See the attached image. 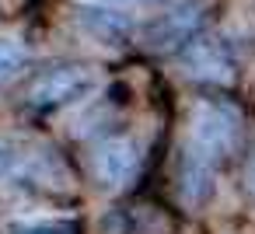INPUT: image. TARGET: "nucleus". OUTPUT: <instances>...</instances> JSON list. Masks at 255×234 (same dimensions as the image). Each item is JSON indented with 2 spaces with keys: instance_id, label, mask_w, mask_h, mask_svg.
<instances>
[{
  "instance_id": "obj_12",
  "label": "nucleus",
  "mask_w": 255,
  "mask_h": 234,
  "mask_svg": "<svg viewBox=\"0 0 255 234\" xmlns=\"http://www.w3.org/2000/svg\"><path fill=\"white\" fill-rule=\"evenodd\" d=\"M248 189L255 192V154H252V161H248Z\"/></svg>"
},
{
  "instance_id": "obj_1",
  "label": "nucleus",
  "mask_w": 255,
  "mask_h": 234,
  "mask_svg": "<svg viewBox=\"0 0 255 234\" xmlns=\"http://www.w3.org/2000/svg\"><path fill=\"white\" fill-rule=\"evenodd\" d=\"M241 136V116L224 102H199L189 116V147L192 154L220 164Z\"/></svg>"
},
{
  "instance_id": "obj_11",
  "label": "nucleus",
  "mask_w": 255,
  "mask_h": 234,
  "mask_svg": "<svg viewBox=\"0 0 255 234\" xmlns=\"http://www.w3.org/2000/svg\"><path fill=\"white\" fill-rule=\"evenodd\" d=\"M102 7H147V4H157V0H98Z\"/></svg>"
},
{
  "instance_id": "obj_8",
  "label": "nucleus",
  "mask_w": 255,
  "mask_h": 234,
  "mask_svg": "<svg viewBox=\"0 0 255 234\" xmlns=\"http://www.w3.org/2000/svg\"><path fill=\"white\" fill-rule=\"evenodd\" d=\"M25 164H28V154L7 136H0V182H18Z\"/></svg>"
},
{
  "instance_id": "obj_10",
  "label": "nucleus",
  "mask_w": 255,
  "mask_h": 234,
  "mask_svg": "<svg viewBox=\"0 0 255 234\" xmlns=\"http://www.w3.org/2000/svg\"><path fill=\"white\" fill-rule=\"evenodd\" d=\"M21 234H81V227L74 220H60V224H35V227H25Z\"/></svg>"
},
{
  "instance_id": "obj_4",
  "label": "nucleus",
  "mask_w": 255,
  "mask_h": 234,
  "mask_svg": "<svg viewBox=\"0 0 255 234\" xmlns=\"http://www.w3.org/2000/svg\"><path fill=\"white\" fill-rule=\"evenodd\" d=\"M199 28H203V4L199 0H182L150 25L147 39L154 49H175V46H189L192 39H199Z\"/></svg>"
},
{
  "instance_id": "obj_3",
  "label": "nucleus",
  "mask_w": 255,
  "mask_h": 234,
  "mask_svg": "<svg viewBox=\"0 0 255 234\" xmlns=\"http://www.w3.org/2000/svg\"><path fill=\"white\" fill-rule=\"evenodd\" d=\"M95 74L88 67H77V63H67V67H49L42 70L28 91H25V105L35 109V112H53V109H63L70 105L74 98H81L88 88H91Z\"/></svg>"
},
{
  "instance_id": "obj_7",
  "label": "nucleus",
  "mask_w": 255,
  "mask_h": 234,
  "mask_svg": "<svg viewBox=\"0 0 255 234\" xmlns=\"http://www.w3.org/2000/svg\"><path fill=\"white\" fill-rule=\"evenodd\" d=\"M81 21H84L91 32H98L102 39H109V42H116V39L126 35V21H123L119 14L105 11V7H88V11H81Z\"/></svg>"
},
{
  "instance_id": "obj_6",
  "label": "nucleus",
  "mask_w": 255,
  "mask_h": 234,
  "mask_svg": "<svg viewBox=\"0 0 255 234\" xmlns=\"http://www.w3.org/2000/svg\"><path fill=\"white\" fill-rule=\"evenodd\" d=\"M213 171H217L213 161L185 150L182 161H178V192H182V199L192 203V206L206 203L210 192H213Z\"/></svg>"
},
{
  "instance_id": "obj_9",
  "label": "nucleus",
  "mask_w": 255,
  "mask_h": 234,
  "mask_svg": "<svg viewBox=\"0 0 255 234\" xmlns=\"http://www.w3.org/2000/svg\"><path fill=\"white\" fill-rule=\"evenodd\" d=\"M28 63V53L14 42V39H0V84L14 81Z\"/></svg>"
},
{
  "instance_id": "obj_5",
  "label": "nucleus",
  "mask_w": 255,
  "mask_h": 234,
  "mask_svg": "<svg viewBox=\"0 0 255 234\" xmlns=\"http://www.w3.org/2000/svg\"><path fill=\"white\" fill-rule=\"evenodd\" d=\"M182 67L189 77H199V81H231L234 74V60L227 46H220L217 39H192L182 49Z\"/></svg>"
},
{
  "instance_id": "obj_2",
  "label": "nucleus",
  "mask_w": 255,
  "mask_h": 234,
  "mask_svg": "<svg viewBox=\"0 0 255 234\" xmlns=\"http://www.w3.org/2000/svg\"><path fill=\"white\" fill-rule=\"evenodd\" d=\"M140 171V143L133 136H105L88 154V175L98 189L119 192Z\"/></svg>"
}]
</instances>
